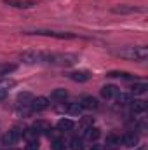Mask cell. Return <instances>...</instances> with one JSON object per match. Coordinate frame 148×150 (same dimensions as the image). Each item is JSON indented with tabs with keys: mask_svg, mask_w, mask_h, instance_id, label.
<instances>
[{
	"mask_svg": "<svg viewBox=\"0 0 148 150\" xmlns=\"http://www.w3.org/2000/svg\"><path fill=\"white\" fill-rule=\"evenodd\" d=\"M70 149L72 150H82L84 149V140L82 138H73L70 142Z\"/></svg>",
	"mask_w": 148,
	"mask_h": 150,
	"instance_id": "24",
	"label": "cell"
},
{
	"mask_svg": "<svg viewBox=\"0 0 148 150\" xmlns=\"http://www.w3.org/2000/svg\"><path fill=\"white\" fill-rule=\"evenodd\" d=\"M117 94H118V87L113 86V84H106V86L101 87V96L105 100H113Z\"/></svg>",
	"mask_w": 148,
	"mask_h": 150,
	"instance_id": "8",
	"label": "cell"
},
{
	"mask_svg": "<svg viewBox=\"0 0 148 150\" xmlns=\"http://www.w3.org/2000/svg\"><path fill=\"white\" fill-rule=\"evenodd\" d=\"M23 134H25V131L21 133V131H18V129L7 131V133L2 136V145H5V147H11V145H14V143L19 140V136H23Z\"/></svg>",
	"mask_w": 148,
	"mask_h": 150,
	"instance_id": "6",
	"label": "cell"
},
{
	"mask_svg": "<svg viewBox=\"0 0 148 150\" xmlns=\"http://www.w3.org/2000/svg\"><path fill=\"white\" fill-rule=\"evenodd\" d=\"M131 91H132L134 94H145L148 91V84L147 82H134L132 87H131Z\"/></svg>",
	"mask_w": 148,
	"mask_h": 150,
	"instance_id": "18",
	"label": "cell"
},
{
	"mask_svg": "<svg viewBox=\"0 0 148 150\" xmlns=\"http://www.w3.org/2000/svg\"><path fill=\"white\" fill-rule=\"evenodd\" d=\"M68 77H70L73 82H87V80L91 79V74H89L87 70H78V72H72Z\"/></svg>",
	"mask_w": 148,
	"mask_h": 150,
	"instance_id": "14",
	"label": "cell"
},
{
	"mask_svg": "<svg viewBox=\"0 0 148 150\" xmlns=\"http://www.w3.org/2000/svg\"><path fill=\"white\" fill-rule=\"evenodd\" d=\"M80 107L85 108V110H96V108L99 107V103H98L96 98H92V96H85V98H82Z\"/></svg>",
	"mask_w": 148,
	"mask_h": 150,
	"instance_id": "11",
	"label": "cell"
},
{
	"mask_svg": "<svg viewBox=\"0 0 148 150\" xmlns=\"http://www.w3.org/2000/svg\"><path fill=\"white\" fill-rule=\"evenodd\" d=\"M51 149L52 150H66V142H65V138H54L52 143H51Z\"/></svg>",
	"mask_w": 148,
	"mask_h": 150,
	"instance_id": "21",
	"label": "cell"
},
{
	"mask_svg": "<svg viewBox=\"0 0 148 150\" xmlns=\"http://www.w3.org/2000/svg\"><path fill=\"white\" fill-rule=\"evenodd\" d=\"M49 98H45V96H38V98H33L32 100V103H30V110L32 112H44V110H47L49 108Z\"/></svg>",
	"mask_w": 148,
	"mask_h": 150,
	"instance_id": "5",
	"label": "cell"
},
{
	"mask_svg": "<svg viewBox=\"0 0 148 150\" xmlns=\"http://www.w3.org/2000/svg\"><path fill=\"white\" fill-rule=\"evenodd\" d=\"M138 142H140V138H138L136 133H127V134H124V138H122V143H124L125 147H129V149L136 147Z\"/></svg>",
	"mask_w": 148,
	"mask_h": 150,
	"instance_id": "15",
	"label": "cell"
},
{
	"mask_svg": "<svg viewBox=\"0 0 148 150\" xmlns=\"http://www.w3.org/2000/svg\"><path fill=\"white\" fill-rule=\"evenodd\" d=\"M7 5H12V7H18V9H32L35 5V2L32 0H4Z\"/></svg>",
	"mask_w": 148,
	"mask_h": 150,
	"instance_id": "9",
	"label": "cell"
},
{
	"mask_svg": "<svg viewBox=\"0 0 148 150\" xmlns=\"http://www.w3.org/2000/svg\"><path fill=\"white\" fill-rule=\"evenodd\" d=\"M32 100H33L32 93H19V94H18V103H19V105H23V107L30 105V103H32Z\"/></svg>",
	"mask_w": 148,
	"mask_h": 150,
	"instance_id": "19",
	"label": "cell"
},
{
	"mask_svg": "<svg viewBox=\"0 0 148 150\" xmlns=\"http://www.w3.org/2000/svg\"><path fill=\"white\" fill-rule=\"evenodd\" d=\"M65 98H66V91L65 89H54L51 93V100H54V101H65Z\"/></svg>",
	"mask_w": 148,
	"mask_h": 150,
	"instance_id": "20",
	"label": "cell"
},
{
	"mask_svg": "<svg viewBox=\"0 0 148 150\" xmlns=\"http://www.w3.org/2000/svg\"><path fill=\"white\" fill-rule=\"evenodd\" d=\"M115 98H117L118 105H122V107H124V105H129V103L132 101V96H131V94H127V93H120V94H117Z\"/></svg>",
	"mask_w": 148,
	"mask_h": 150,
	"instance_id": "22",
	"label": "cell"
},
{
	"mask_svg": "<svg viewBox=\"0 0 148 150\" xmlns=\"http://www.w3.org/2000/svg\"><path fill=\"white\" fill-rule=\"evenodd\" d=\"M11 150H14V149H11Z\"/></svg>",
	"mask_w": 148,
	"mask_h": 150,
	"instance_id": "30",
	"label": "cell"
},
{
	"mask_svg": "<svg viewBox=\"0 0 148 150\" xmlns=\"http://www.w3.org/2000/svg\"><path fill=\"white\" fill-rule=\"evenodd\" d=\"M99 129L98 127H94V126H91V127H87L85 131H84V138L87 140V142H96L98 138H99Z\"/></svg>",
	"mask_w": 148,
	"mask_h": 150,
	"instance_id": "16",
	"label": "cell"
},
{
	"mask_svg": "<svg viewBox=\"0 0 148 150\" xmlns=\"http://www.w3.org/2000/svg\"><path fill=\"white\" fill-rule=\"evenodd\" d=\"M28 35H38V37H52L59 38V40H68V38H77L75 33L70 32H52V30H33V32H26Z\"/></svg>",
	"mask_w": 148,
	"mask_h": 150,
	"instance_id": "2",
	"label": "cell"
},
{
	"mask_svg": "<svg viewBox=\"0 0 148 150\" xmlns=\"http://www.w3.org/2000/svg\"><path fill=\"white\" fill-rule=\"evenodd\" d=\"M111 12L113 14H134V12H141V9L134 5H115L111 7Z\"/></svg>",
	"mask_w": 148,
	"mask_h": 150,
	"instance_id": "7",
	"label": "cell"
},
{
	"mask_svg": "<svg viewBox=\"0 0 148 150\" xmlns=\"http://www.w3.org/2000/svg\"><path fill=\"white\" fill-rule=\"evenodd\" d=\"M19 59L25 65H35L38 61H42V52H38V51H23L19 54Z\"/></svg>",
	"mask_w": 148,
	"mask_h": 150,
	"instance_id": "4",
	"label": "cell"
},
{
	"mask_svg": "<svg viewBox=\"0 0 148 150\" xmlns=\"http://www.w3.org/2000/svg\"><path fill=\"white\" fill-rule=\"evenodd\" d=\"M5 98H7V89L0 86V101H2V100H5Z\"/></svg>",
	"mask_w": 148,
	"mask_h": 150,
	"instance_id": "28",
	"label": "cell"
},
{
	"mask_svg": "<svg viewBox=\"0 0 148 150\" xmlns=\"http://www.w3.org/2000/svg\"><path fill=\"white\" fill-rule=\"evenodd\" d=\"M108 77H118V79H125V80H131L132 79V75L127 74V72H110Z\"/></svg>",
	"mask_w": 148,
	"mask_h": 150,
	"instance_id": "25",
	"label": "cell"
},
{
	"mask_svg": "<svg viewBox=\"0 0 148 150\" xmlns=\"http://www.w3.org/2000/svg\"><path fill=\"white\" fill-rule=\"evenodd\" d=\"M58 110L59 112L72 113V115H78V113L82 112V107H80V103H66V105H61Z\"/></svg>",
	"mask_w": 148,
	"mask_h": 150,
	"instance_id": "10",
	"label": "cell"
},
{
	"mask_svg": "<svg viewBox=\"0 0 148 150\" xmlns=\"http://www.w3.org/2000/svg\"><path fill=\"white\" fill-rule=\"evenodd\" d=\"M25 150H38V140L37 138H35V140H28Z\"/></svg>",
	"mask_w": 148,
	"mask_h": 150,
	"instance_id": "27",
	"label": "cell"
},
{
	"mask_svg": "<svg viewBox=\"0 0 148 150\" xmlns=\"http://www.w3.org/2000/svg\"><path fill=\"white\" fill-rule=\"evenodd\" d=\"M89 150H103V145H92Z\"/></svg>",
	"mask_w": 148,
	"mask_h": 150,
	"instance_id": "29",
	"label": "cell"
},
{
	"mask_svg": "<svg viewBox=\"0 0 148 150\" xmlns=\"http://www.w3.org/2000/svg\"><path fill=\"white\" fill-rule=\"evenodd\" d=\"M92 122H94V120H92V117H84V119L80 120V129H82V131H85L87 127H91V126H92Z\"/></svg>",
	"mask_w": 148,
	"mask_h": 150,
	"instance_id": "26",
	"label": "cell"
},
{
	"mask_svg": "<svg viewBox=\"0 0 148 150\" xmlns=\"http://www.w3.org/2000/svg\"><path fill=\"white\" fill-rule=\"evenodd\" d=\"M115 56L124 58V59H132V61H145L148 58V47L145 45H136V47H124L118 51H113Z\"/></svg>",
	"mask_w": 148,
	"mask_h": 150,
	"instance_id": "1",
	"label": "cell"
},
{
	"mask_svg": "<svg viewBox=\"0 0 148 150\" xmlns=\"http://www.w3.org/2000/svg\"><path fill=\"white\" fill-rule=\"evenodd\" d=\"M56 127H58V131L66 133V131H72L75 127V122L72 119H66V117H65V119H59V120H58V126H56Z\"/></svg>",
	"mask_w": 148,
	"mask_h": 150,
	"instance_id": "13",
	"label": "cell"
},
{
	"mask_svg": "<svg viewBox=\"0 0 148 150\" xmlns=\"http://www.w3.org/2000/svg\"><path fill=\"white\" fill-rule=\"evenodd\" d=\"M129 105H131V112L132 113H145L147 112V101L145 100H132Z\"/></svg>",
	"mask_w": 148,
	"mask_h": 150,
	"instance_id": "12",
	"label": "cell"
},
{
	"mask_svg": "<svg viewBox=\"0 0 148 150\" xmlns=\"http://www.w3.org/2000/svg\"><path fill=\"white\" fill-rule=\"evenodd\" d=\"M75 63H77L75 54H54L52 58V65H58V67H72Z\"/></svg>",
	"mask_w": 148,
	"mask_h": 150,
	"instance_id": "3",
	"label": "cell"
},
{
	"mask_svg": "<svg viewBox=\"0 0 148 150\" xmlns=\"http://www.w3.org/2000/svg\"><path fill=\"white\" fill-rule=\"evenodd\" d=\"M118 143H120V138H118L117 134H108V136H106V140H105V145H106V147H110V149L117 147Z\"/></svg>",
	"mask_w": 148,
	"mask_h": 150,
	"instance_id": "23",
	"label": "cell"
},
{
	"mask_svg": "<svg viewBox=\"0 0 148 150\" xmlns=\"http://www.w3.org/2000/svg\"><path fill=\"white\" fill-rule=\"evenodd\" d=\"M16 70H18V65H14V63H2L0 65V79L11 75L12 72H16Z\"/></svg>",
	"mask_w": 148,
	"mask_h": 150,
	"instance_id": "17",
	"label": "cell"
}]
</instances>
